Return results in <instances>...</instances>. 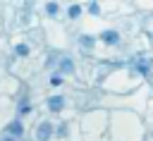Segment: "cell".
Instances as JSON below:
<instances>
[{"label":"cell","instance_id":"cell-5","mask_svg":"<svg viewBox=\"0 0 153 141\" xmlns=\"http://www.w3.org/2000/svg\"><path fill=\"white\" fill-rule=\"evenodd\" d=\"M7 131H10V136L14 139V136H19V134L24 131V127H22V122H17V119H14V122H10V127H7Z\"/></svg>","mask_w":153,"mask_h":141},{"label":"cell","instance_id":"cell-6","mask_svg":"<svg viewBox=\"0 0 153 141\" xmlns=\"http://www.w3.org/2000/svg\"><path fill=\"white\" fill-rule=\"evenodd\" d=\"M14 53H17L19 57H26V55H29V45H26V43H19V45L14 48Z\"/></svg>","mask_w":153,"mask_h":141},{"label":"cell","instance_id":"cell-2","mask_svg":"<svg viewBox=\"0 0 153 141\" xmlns=\"http://www.w3.org/2000/svg\"><path fill=\"white\" fill-rule=\"evenodd\" d=\"M100 41L108 43V45H115V43L120 41V33H117V31H103V33H100Z\"/></svg>","mask_w":153,"mask_h":141},{"label":"cell","instance_id":"cell-3","mask_svg":"<svg viewBox=\"0 0 153 141\" xmlns=\"http://www.w3.org/2000/svg\"><path fill=\"white\" fill-rule=\"evenodd\" d=\"M62 105H65V98H62V96H53V98H48V108H50L53 112H60Z\"/></svg>","mask_w":153,"mask_h":141},{"label":"cell","instance_id":"cell-8","mask_svg":"<svg viewBox=\"0 0 153 141\" xmlns=\"http://www.w3.org/2000/svg\"><path fill=\"white\" fill-rule=\"evenodd\" d=\"M45 12L48 14H57V2H48L45 5Z\"/></svg>","mask_w":153,"mask_h":141},{"label":"cell","instance_id":"cell-13","mask_svg":"<svg viewBox=\"0 0 153 141\" xmlns=\"http://www.w3.org/2000/svg\"><path fill=\"white\" fill-rule=\"evenodd\" d=\"M2 141H14V139H12V136H7V139H2Z\"/></svg>","mask_w":153,"mask_h":141},{"label":"cell","instance_id":"cell-12","mask_svg":"<svg viewBox=\"0 0 153 141\" xmlns=\"http://www.w3.org/2000/svg\"><path fill=\"white\" fill-rule=\"evenodd\" d=\"M50 84H53V86H60V84H62V79H60V76H53V79H50Z\"/></svg>","mask_w":153,"mask_h":141},{"label":"cell","instance_id":"cell-1","mask_svg":"<svg viewBox=\"0 0 153 141\" xmlns=\"http://www.w3.org/2000/svg\"><path fill=\"white\" fill-rule=\"evenodd\" d=\"M50 134H53V124H50V122H41V124H38V134H36V139H38V141H48Z\"/></svg>","mask_w":153,"mask_h":141},{"label":"cell","instance_id":"cell-11","mask_svg":"<svg viewBox=\"0 0 153 141\" xmlns=\"http://www.w3.org/2000/svg\"><path fill=\"white\" fill-rule=\"evenodd\" d=\"M139 72H141V74H148V65H143V62H139Z\"/></svg>","mask_w":153,"mask_h":141},{"label":"cell","instance_id":"cell-4","mask_svg":"<svg viewBox=\"0 0 153 141\" xmlns=\"http://www.w3.org/2000/svg\"><path fill=\"white\" fill-rule=\"evenodd\" d=\"M72 72H74V62H72L69 57L60 60V74H72Z\"/></svg>","mask_w":153,"mask_h":141},{"label":"cell","instance_id":"cell-7","mask_svg":"<svg viewBox=\"0 0 153 141\" xmlns=\"http://www.w3.org/2000/svg\"><path fill=\"white\" fill-rule=\"evenodd\" d=\"M67 14H69V19H76V17H79V14H81V7H79V5H72V7H69V12H67Z\"/></svg>","mask_w":153,"mask_h":141},{"label":"cell","instance_id":"cell-10","mask_svg":"<svg viewBox=\"0 0 153 141\" xmlns=\"http://www.w3.org/2000/svg\"><path fill=\"white\" fill-rule=\"evenodd\" d=\"M88 10H91L93 14H98V12H100V7H98V2H91V5H88Z\"/></svg>","mask_w":153,"mask_h":141},{"label":"cell","instance_id":"cell-9","mask_svg":"<svg viewBox=\"0 0 153 141\" xmlns=\"http://www.w3.org/2000/svg\"><path fill=\"white\" fill-rule=\"evenodd\" d=\"M93 43H96V38H93V36H81V45H88V48H91Z\"/></svg>","mask_w":153,"mask_h":141}]
</instances>
